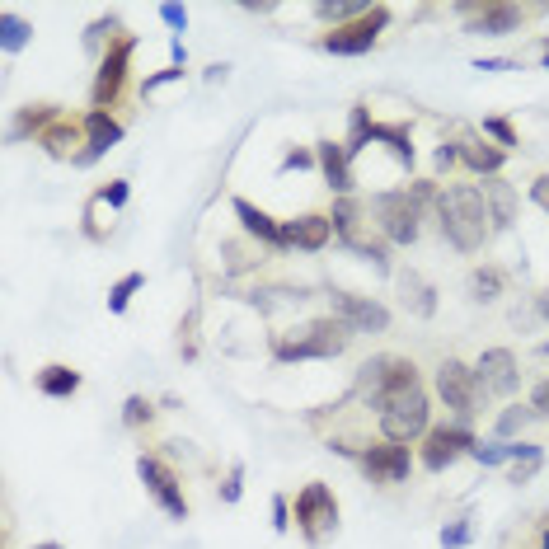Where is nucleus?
Wrapping results in <instances>:
<instances>
[{"mask_svg":"<svg viewBox=\"0 0 549 549\" xmlns=\"http://www.w3.org/2000/svg\"><path fill=\"white\" fill-rule=\"evenodd\" d=\"M535 470H540V451H531L526 460H517V465H512V484H526Z\"/></svg>","mask_w":549,"mask_h":549,"instance_id":"nucleus-30","label":"nucleus"},{"mask_svg":"<svg viewBox=\"0 0 549 549\" xmlns=\"http://www.w3.org/2000/svg\"><path fill=\"white\" fill-rule=\"evenodd\" d=\"M38 390L52 399H66L80 390V371H71V366H43L38 371Z\"/></svg>","mask_w":549,"mask_h":549,"instance_id":"nucleus-21","label":"nucleus"},{"mask_svg":"<svg viewBox=\"0 0 549 549\" xmlns=\"http://www.w3.org/2000/svg\"><path fill=\"white\" fill-rule=\"evenodd\" d=\"M127 61H132V38H122V43H113V52L104 57V66H99V80H94V108H104L118 99L122 80H127Z\"/></svg>","mask_w":549,"mask_h":549,"instance_id":"nucleus-11","label":"nucleus"},{"mask_svg":"<svg viewBox=\"0 0 549 549\" xmlns=\"http://www.w3.org/2000/svg\"><path fill=\"white\" fill-rule=\"evenodd\" d=\"M399 291H404V305H409L413 315H432L437 310V291L427 287L418 273H399Z\"/></svg>","mask_w":549,"mask_h":549,"instance_id":"nucleus-20","label":"nucleus"},{"mask_svg":"<svg viewBox=\"0 0 549 549\" xmlns=\"http://www.w3.org/2000/svg\"><path fill=\"white\" fill-rule=\"evenodd\" d=\"M470 287H474V296H479V301H493V296H498V291H503V277L493 273V268H479V273L470 277Z\"/></svg>","mask_w":549,"mask_h":549,"instance_id":"nucleus-24","label":"nucleus"},{"mask_svg":"<svg viewBox=\"0 0 549 549\" xmlns=\"http://www.w3.org/2000/svg\"><path fill=\"white\" fill-rule=\"evenodd\" d=\"M474 451V437L465 427H437V432H427V446H423V465L427 470H446L456 456Z\"/></svg>","mask_w":549,"mask_h":549,"instance_id":"nucleus-12","label":"nucleus"},{"mask_svg":"<svg viewBox=\"0 0 549 549\" xmlns=\"http://www.w3.org/2000/svg\"><path fill=\"white\" fill-rule=\"evenodd\" d=\"M221 498H226V503H235V498H240V470L230 474V484L221 488Z\"/></svg>","mask_w":549,"mask_h":549,"instance_id":"nucleus-37","label":"nucleus"},{"mask_svg":"<svg viewBox=\"0 0 549 549\" xmlns=\"http://www.w3.org/2000/svg\"><path fill=\"white\" fill-rule=\"evenodd\" d=\"M437 212H442V235L456 244L460 254H474V249H484L488 240V202L479 188L470 183H460V188H446L437 193Z\"/></svg>","mask_w":549,"mask_h":549,"instance_id":"nucleus-1","label":"nucleus"},{"mask_svg":"<svg viewBox=\"0 0 549 549\" xmlns=\"http://www.w3.org/2000/svg\"><path fill=\"white\" fill-rule=\"evenodd\" d=\"M43 146L52 155H66V146H76V127H52V132L43 137Z\"/></svg>","mask_w":549,"mask_h":549,"instance_id":"nucleus-25","label":"nucleus"},{"mask_svg":"<svg viewBox=\"0 0 549 549\" xmlns=\"http://www.w3.org/2000/svg\"><path fill=\"white\" fill-rule=\"evenodd\" d=\"M385 24H390V10L385 5H376V10H366L362 19H352V24H338L334 33H324L320 47L324 52H338V57H352V52H371V43L385 33Z\"/></svg>","mask_w":549,"mask_h":549,"instance_id":"nucleus-4","label":"nucleus"},{"mask_svg":"<svg viewBox=\"0 0 549 549\" xmlns=\"http://www.w3.org/2000/svg\"><path fill=\"white\" fill-rule=\"evenodd\" d=\"M479 193H484V202H488V216H493V226H498V230L512 226V216H517V193H512V183H503L498 174H493V179L479 183Z\"/></svg>","mask_w":549,"mask_h":549,"instance_id":"nucleus-15","label":"nucleus"},{"mask_svg":"<svg viewBox=\"0 0 549 549\" xmlns=\"http://www.w3.org/2000/svg\"><path fill=\"white\" fill-rule=\"evenodd\" d=\"M409 446H395V442H385V446H371L362 456V470L371 474V484H404L409 479Z\"/></svg>","mask_w":549,"mask_h":549,"instance_id":"nucleus-10","label":"nucleus"},{"mask_svg":"<svg viewBox=\"0 0 549 549\" xmlns=\"http://www.w3.org/2000/svg\"><path fill=\"white\" fill-rule=\"evenodd\" d=\"M437 395L446 399V409H456L460 418H470V413H474V399H479L474 366L456 362V357H446V362L437 366Z\"/></svg>","mask_w":549,"mask_h":549,"instance_id":"nucleus-5","label":"nucleus"},{"mask_svg":"<svg viewBox=\"0 0 549 549\" xmlns=\"http://www.w3.org/2000/svg\"><path fill=\"white\" fill-rule=\"evenodd\" d=\"M474 381H479V390L484 395H512L517 390V357L507 348H488L479 362H474Z\"/></svg>","mask_w":549,"mask_h":549,"instance_id":"nucleus-8","label":"nucleus"},{"mask_svg":"<svg viewBox=\"0 0 549 549\" xmlns=\"http://www.w3.org/2000/svg\"><path fill=\"white\" fill-rule=\"evenodd\" d=\"M531 404H535V409H540V413H545V418H549V381H540V385H535Z\"/></svg>","mask_w":549,"mask_h":549,"instance_id":"nucleus-35","label":"nucleus"},{"mask_svg":"<svg viewBox=\"0 0 549 549\" xmlns=\"http://www.w3.org/2000/svg\"><path fill=\"white\" fill-rule=\"evenodd\" d=\"M43 549H57V545H43Z\"/></svg>","mask_w":549,"mask_h":549,"instance_id":"nucleus-43","label":"nucleus"},{"mask_svg":"<svg viewBox=\"0 0 549 549\" xmlns=\"http://www.w3.org/2000/svg\"><path fill=\"white\" fill-rule=\"evenodd\" d=\"M460 15L470 19V33H488V38H503V33L521 29L517 5H460Z\"/></svg>","mask_w":549,"mask_h":549,"instance_id":"nucleus-13","label":"nucleus"},{"mask_svg":"<svg viewBox=\"0 0 549 549\" xmlns=\"http://www.w3.org/2000/svg\"><path fill=\"white\" fill-rule=\"evenodd\" d=\"M47 118H52V104H38V108H29V113L19 118V132H33V127H43Z\"/></svg>","mask_w":549,"mask_h":549,"instance_id":"nucleus-29","label":"nucleus"},{"mask_svg":"<svg viewBox=\"0 0 549 549\" xmlns=\"http://www.w3.org/2000/svg\"><path fill=\"white\" fill-rule=\"evenodd\" d=\"M484 137H498L503 146H517V132H512V122H503V118H488L484 122Z\"/></svg>","mask_w":549,"mask_h":549,"instance_id":"nucleus-27","label":"nucleus"},{"mask_svg":"<svg viewBox=\"0 0 549 549\" xmlns=\"http://www.w3.org/2000/svg\"><path fill=\"white\" fill-rule=\"evenodd\" d=\"M320 165L324 179L334 193H348L352 188V169H348V146H334V141H320Z\"/></svg>","mask_w":549,"mask_h":549,"instance_id":"nucleus-18","label":"nucleus"},{"mask_svg":"<svg viewBox=\"0 0 549 549\" xmlns=\"http://www.w3.org/2000/svg\"><path fill=\"white\" fill-rule=\"evenodd\" d=\"M160 15H165L169 29H188V10H183V5H165Z\"/></svg>","mask_w":549,"mask_h":549,"instance_id":"nucleus-31","label":"nucleus"},{"mask_svg":"<svg viewBox=\"0 0 549 549\" xmlns=\"http://www.w3.org/2000/svg\"><path fill=\"white\" fill-rule=\"evenodd\" d=\"M137 474H141V484L151 488V498L160 507H165L174 521H183L188 517V498L179 493V479H174V470H165L160 460H151V456H141L137 460Z\"/></svg>","mask_w":549,"mask_h":549,"instance_id":"nucleus-7","label":"nucleus"},{"mask_svg":"<svg viewBox=\"0 0 549 549\" xmlns=\"http://www.w3.org/2000/svg\"><path fill=\"white\" fill-rule=\"evenodd\" d=\"M282 235H287V244H296V249H324L329 235H334V221H329V216H301V221L282 226Z\"/></svg>","mask_w":549,"mask_h":549,"instance_id":"nucleus-16","label":"nucleus"},{"mask_svg":"<svg viewBox=\"0 0 549 549\" xmlns=\"http://www.w3.org/2000/svg\"><path fill=\"white\" fill-rule=\"evenodd\" d=\"M545 315H549V296H545Z\"/></svg>","mask_w":549,"mask_h":549,"instance_id":"nucleus-41","label":"nucleus"},{"mask_svg":"<svg viewBox=\"0 0 549 549\" xmlns=\"http://www.w3.org/2000/svg\"><path fill=\"white\" fill-rule=\"evenodd\" d=\"M122 418H127V427L146 423V418H151V404H146L141 395H132V399H127V409H122Z\"/></svg>","mask_w":549,"mask_h":549,"instance_id":"nucleus-28","label":"nucleus"},{"mask_svg":"<svg viewBox=\"0 0 549 549\" xmlns=\"http://www.w3.org/2000/svg\"><path fill=\"white\" fill-rule=\"evenodd\" d=\"M531 198H535V207H545L549 212V174H540V179L531 183Z\"/></svg>","mask_w":549,"mask_h":549,"instance_id":"nucleus-32","label":"nucleus"},{"mask_svg":"<svg viewBox=\"0 0 549 549\" xmlns=\"http://www.w3.org/2000/svg\"><path fill=\"white\" fill-rule=\"evenodd\" d=\"M183 76V66H169V71H160V76H151V80H146V94H151V90H160V85H169V80H179Z\"/></svg>","mask_w":549,"mask_h":549,"instance_id":"nucleus-33","label":"nucleus"},{"mask_svg":"<svg viewBox=\"0 0 549 549\" xmlns=\"http://www.w3.org/2000/svg\"><path fill=\"white\" fill-rule=\"evenodd\" d=\"M334 315L343 324H348L352 334H381L385 324H390V315H385V305L366 301V296H352V291H334Z\"/></svg>","mask_w":549,"mask_h":549,"instance_id":"nucleus-9","label":"nucleus"},{"mask_svg":"<svg viewBox=\"0 0 549 549\" xmlns=\"http://www.w3.org/2000/svg\"><path fill=\"white\" fill-rule=\"evenodd\" d=\"M141 282H146L141 273H127V277H122L118 287L108 291V310H113V315H122V310H127V301H132V291H137Z\"/></svg>","mask_w":549,"mask_h":549,"instance_id":"nucleus-23","label":"nucleus"},{"mask_svg":"<svg viewBox=\"0 0 549 549\" xmlns=\"http://www.w3.org/2000/svg\"><path fill=\"white\" fill-rule=\"evenodd\" d=\"M235 216L244 221V230L249 235H259V240H268V244H287V235H282V226H277L268 212H259L254 202H244V198H235Z\"/></svg>","mask_w":549,"mask_h":549,"instance_id":"nucleus-19","label":"nucleus"},{"mask_svg":"<svg viewBox=\"0 0 549 549\" xmlns=\"http://www.w3.org/2000/svg\"><path fill=\"white\" fill-rule=\"evenodd\" d=\"M273 526L277 531H287L291 521H287V498H273Z\"/></svg>","mask_w":549,"mask_h":549,"instance_id":"nucleus-36","label":"nucleus"},{"mask_svg":"<svg viewBox=\"0 0 549 549\" xmlns=\"http://www.w3.org/2000/svg\"><path fill=\"white\" fill-rule=\"evenodd\" d=\"M460 146V160L474 169V174H484V179H493L498 169H503V146H488L484 137H465L456 141Z\"/></svg>","mask_w":549,"mask_h":549,"instance_id":"nucleus-17","label":"nucleus"},{"mask_svg":"<svg viewBox=\"0 0 549 549\" xmlns=\"http://www.w3.org/2000/svg\"><path fill=\"white\" fill-rule=\"evenodd\" d=\"M296 521H301V531L310 535V540H320V535H329L338 526V503L334 493L324 484H305L301 498H296Z\"/></svg>","mask_w":549,"mask_h":549,"instance_id":"nucleus-6","label":"nucleus"},{"mask_svg":"<svg viewBox=\"0 0 549 549\" xmlns=\"http://www.w3.org/2000/svg\"><path fill=\"white\" fill-rule=\"evenodd\" d=\"M470 540V526L460 521V526H451V531H442V545H465Z\"/></svg>","mask_w":549,"mask_h":549,"instance_id":"nucleus-34","label":"nucleus"},{"mask_svg":"<svg viewBox=\"0 0 549 549\" xmlns=\"http://www.w3.org/2000/svg\"><path fill=\"white\" fill-rule=\"evenodd\" d=\"M352 343V329L338 315L329 320H310L301 329H291L287 338H277V357L282 362H305V357H338Z\"/></svg>","mask_w":549,"mask_h":549,"instance_id":"nucleus-2","label":"nucleus"},{"mask_svg":"<svg viewBox=\"0 0 549 549\" xmlns=\"http://www.w3.org/2000/svg\"><path fill=\"white\" fill-rule=\"evenodd\" d=\"M104 198L113 202V207H122V202H127V183H113V188H108Z\"/></svg>","mask_w":549,"mask_h":549,"instance_id":"nucleus-39","label":"nucleus"},{"mask_svg":"<svg viewBox=\"0 0 549 549\" xmlns=\"http://www.w3.org/2000/svg\"><path fill=\"white\" fill-rule=\"evenodd\" d=\"M545 66H549V43H545Z\"/></svg>","mask_w":549,"mask_h":549,"instance_id":"nucleus-40","label":"nucleus"},{"mask_svg":"<svg viewBox=\"0 0 549 549\" xmlns=\"http://www.w3.org/2000/svg\"><path fill=\"white\" fill-rule=\"evenodd\" d=\"M0 29H5V33H0V47H5V52H19V47H24V43L33 38L29 24H24L19 15H10V10L0 15Z\"/></svg>","mask_w":549,"mask_h":549,"instance_id":"nucleus-22","label":"nucleus"},{"mask_svg":"<svg viewBox=\"0 0 549 549\" xmlns=\"http://www.w3.org/2000/svg\"><path fill=\"white\" fill-rule=\"evenodd\" d=\"M85 132H90V141H85V155H80L85 165H90V160H99L108 146H118V141H122V127L108 118L104 108H94L90 118H85Z\"/></svg>","mask_w":549,"mask_h":549,"instance_id":"nucleus-14","label":"nucleus"},{"mask_svg":"<svg viewBox=\"0 0 549 549\" xmlns=\"http://www.w3.org/2000/svg\"><path fill=\"white\" fill-rule=\"evenodd\" d=\"M432 193L427 183L418 188H395V193H381L376 198V216H381V230L395 244H413L418 240V221H423V198Z\"/></svg>","mask_w":549,"mask_h":549,"instance_id":"nucleus-3","label":"nucleus"},{"mask_svg":"<svg viewBox=\"0 0 549 549\" xmlns=\"http://www.w3.org/2000/svg\"><path fill=\"white\" fill-rule=\"evenodd\" d=\"M545 549H549V535H545Z\"/></svg>","mask_w":549,"mask_h":549,"instance_id":"nucleus-42","label":"nucleus"},{"mask_svg":"<svg viewBox=\"0 0 549 549\" xmlns=\"http://www.w3.org/2000/svg\"><path fill=\"white\" fill-rule=\"evenodd\" d=\"M305 165H310V155L305 151H291L287 160H282V169H305Z\"/></svg>","mask_w":549,"mask_h":549,"instance_id":"nucleus-38","label":"nucleus"},{"mask_svg":"<svg viewBox=\"0 0 549 549\" xmlns=\"http://www.w3.org/2000/svg\"><path fill=\"white\" fill-rule=\"evenodd\" d=\"M526 418H531V409H507L503 418H498V432H503V437H512V432H521V427H526Z\"/></svg>","mask_w":549,"mask_h":549,"instance_id":"nucleus-26","label":"nucleus"}]
</instances>
